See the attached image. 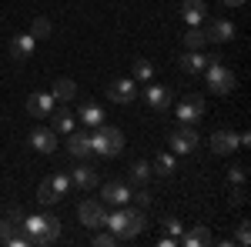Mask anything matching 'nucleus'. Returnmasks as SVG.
Segmentation results:
<instances>
[{
  "mask_svg": "<svg viewBox=\"0 0 251 247\" xmlns=\"http://www.w3.org/2000/svg\"><path fill=\"white\" fill-rule=\"evenodd\" d=\"M100 197H104L107 204H127L131 190H127V184H121V180H111V184L100 187Z\"/></svg>",
  "mask_w": 251,
  "mask_h": 247,
  "instance_id": "obj_15",
  "label": "nucleus"
},
{
  "mask_svg": "<svg viewBox=\"0 0 251 247\" xmlns=\"http://www.w3.org/2000/svg\"><path fill=\"white\" fill-rule=\"evenodd\" d=\"M14 224H10V221H7V217H0V244H7V237H10V234H14Z\"/></svg>",
  "mask_w": 251,
  "mask_h": 247,
  "instance_id": "obj_34",
  "label": "nucleus"
},
{
  "mask_svg": "<svg viewBox=\"0 0 251 247\" xmlns=\"http://www.w3.org/2000/svg\"><path fill=\"white\" fill-rule=\"evenodd\" d=\"M134 77H137V80H151V77H154V64L144 60V57H137L134 60Z\"/></svg>",
  "mask_w": 251,
  "mask_h": 247,
  "instance_id": "obj_27",
  "label": "nucleus"
},
{
  "mask_svg": "<svg viewBox=\"0 0 251 247\" xmlns=\"http://www.w3.org/2000/svg\"><path fill=\"white\" fill-rule=\"evenodd\" d=\"M181 244H188V247H201V244H211V230L204 227H194V230H188V234H181Z\"/></svg>",
  "mask_w": 251,
  "mask_h": 247,
  "instance_id": "obj_21",
  "label": "nucleus"
},
{
  "mask_svg": "<svg viewBox=\"0 0 251 247\" xmlns=\"http://www.w3.org/2000/svg\"><path fill=\"white\" fill-rule=\"evenodd\" d=\"M141 94L148 100V107H154V111H168V107H171V90L161 87V84H151V80H148V87H144Z\"/></svg>",
  "mask_w": 251,
  "mask_h": 247,
  "instance_id": "obj_10",
  "label": "nucleus"
},
{
  "mask_svg": "<svg viewBox=\"0 0 251 247\" xmlns=\"http://www.w3.org/2000/svg\"><path fill=\"white\" fill-rule=\"evenodd\" d=\"M245 171H248V167H231V171H228V180H231V184H245Z\"/></svg>",
  "mask_w": 251,
  "mask_h": 247,
  "instance_id": "obj_36",
  "label": "nucleus"
},
{
  "mask_svg": "<svg viewBox=\"0 0 251 247\" xmlns=\"http://www.w3.org/2000/svg\"><path fill=\"white\" fill-rule=\"evenodd\" d=\"M50 184H54V187H57V194L64 197V194H67V187H71V174H54V177H50Z\"/></svg>",
  "mask_w": 251,
  "mask_h": 247,
  "instance_id": "obj_31",
  "label": "nucleus"
},
{
  "mask_svg": "<svg viewBox=\"0 0 251 247\" xmlns=\"http://www.w3.org/2000/svg\"><path fill=\"white\" fill-rule=\"evenodd\" d=\"M30 147L40 154H54L57 151V137H54V131H44V127H37V131L30 134Z\"/></svg>",
  "mask_w": 251,
  "mask_h": 247,
  "instance_id": "obj_13",
  "label": "nucleus"
},
{
  "mask_svg": "<svg viewBox=\"0 0 251 247\" xmlns=\"http://www.w3.org/2000/svg\"><path fill=\"white\" fill-rule=\"evenodd\" d=\"M121 151H124V134L117 131V127H107V124L94 127V134H91V154L117 157Z\"/></svg>",
  "mask_w": 251,
  "mask_h": 247,
  "instance_id": "obj_3",
  "label": "nucleus"
},
{
  "mask_svg": "<svg viewBox=\"0 0 251 247\" xmlns=\"http://www.w3.org/2000/svg\"><path fill=\"white\" fill-rule=\"evenodd\" d=\"M67 151L74 154V157H87V154H91V134L71 131L67 134Z\"/></svg>",
  "mask_w": 251,
  "mask_h": 247,
  "instance_id": "obj_18",
  "label": "nucleus"
},
{
  "mask_svg": "<svg viewBox=\"0 0 251 247\" xmlns=\"http://www.w3.org/2000/svg\"><path fill=\"white\" fill-rule=\"evenodd\" d=\"M198 147V131H194L191 124H184V127H177L171 134V151L174 154H191Z\"/></svg>",
  "mask_w": 251,
  "mask_h": 247,
  "instance_id": "obj_7",
  "label": "nucleus"
},
{
  "mask_svg": "<svg viewBox=\"0 0 251 247\" xmlns=\"http://www.w3.org/2000/svg\"><path fill=\"white\" fill-rule=\"evenodd\" d=\"M238 147V134L234 131H214L211 134V151L214 154H231Z\"/></svg>",
  "mask_w": 251,
  "mask_h": 247,
  "instance_id": "obj_16",
  "label": "nucleus"
},
{
  "mask_svg": "<svg viewBox=\"0 0 251 247\" xmlns=\"http://www.w3.org/2000/svg\"><path fill=\"white\" fill-rule=\"evenodd\" d=\"M148 177H151V164H144V160H134V164H131V180H134V184H144Z\"/></svg>",
  "mask_w": 251,
  "mask_h": 247,
  "instance_id": "obj_28",
  "label": "nucleus"
},
{
  "mask_svg": "<svg viewBox=\"0 0 251 247\" xmlns=\"http://www.w3.org/2000/svg\"><path fill=\"white\" fill-rule=\"evenodd\" d=\"M204 37L211 40V44H225V40H234V23L231 20H208V27H204Z\"/></svg>",
  "mask_w": 251,
  "mask_h": 247,
  "instance_id": "obj_11",
  "label": "nucleus"
},
{
  "mask_svg": "<svg viewBox=\"0 0 251 247\" xmlns=\"http://www.w3.org/2000/svg\"><path fill=\"white\" fill-rule=\"evenodd\" d=\"M71 184L74 187H80V190H91L97 184V174H94V167H87V164H80L77 171L71 174Z\"/></svg>",
  "mask_w": 251,
  "mask_h": 247,
  "instance_id": "obj_20",
  "label": "nucleus"
},
{
  "mask_svg": "<svg viewBox=\"0 0 251 247\" xmlns=\"http://www.w3.org/2000/svg\"><path fill=\"white\" fill-rule=\"evenodd\" d=\"M37 201H40V204H57V201H60V194H57V187L50 184V177H47V180H40V187H37Z\"/></svg>",
  "mask_w": 251,
  "mask_h": 247,
  "instance_id": "obj_24",
  "label": "nucleus"
},
{
  "mask_svg": "<svg viewBox=\"0 0 251 247\" xmlns=\"http://www.w3.org/2000/svg\"><path fill=\"white\" fill-rule=\"evenodd\" d=\"M208 114V107H204V97H198V94H188V97H181L177 100V120L181 124H198L201 117Z\"/></svg>",
  "mask_w": 251,
  "mask_h": 247,
  "instance_id": "obj_5",
  "label": "nucleus"
},
{
  "mask_svg": "<svg viewBox=\"0 0 251 247\" xmlns=\"http://www.w3.org/2000/svg\"><path fill=\"white\" fill-rule=\"evenodd\" d=\"M177 67H181V70H184V74H204V67H208V64H204V54H198V50H188V54H181V57H177Z\"/></svg>",
  "mask_w": 251,
  "mask_h": 247,
  "instance_id": "obj_17",
  "label": "nucleus"
},
{
  "mask_svg": "<svg viewBox=\"0 0 251 247\" xmlns=\"http://www.w3.org/2000/svg\"><path fill=\"white\" fill-rule=\"evenodd\" d=\"M164 224H168V230H171V237H174V241H181V234H184L181 221H164Z\"/></svg>",
  "mask_w": 251,
  "mask_h": 247,
  "instance_id": "obj_37",
  "label": "nucleus"
},
{
  "mask_svg": "<svg viewBox=\"0 0 251 247\" xmlns=\"http://www.w3.org/2000/svg\"><path fill=\"white\" fill-rule=\"evenodd\" d=\"M144 210L141 207H124V210H114V214H107V224L104 227H111V234H114L117 241H134L137 234L144 230Z\"/></svg>",
  "mask_w": 251,
  "mask_h": 247,
  "instance_id": "obj_1",
  "label": "nucleus"
},
{
  "mask_svg": "<svg viewBox=\"0 0 251 247\" xmlns=\"http://www.w3.org/2000/svg\"><path fill=\"white\" fill-rule=\"evenodd\" d=\"M107 97H111L114 104H131V100L137 97L134 80H127V77H121V80H111V84H107Z\"/></svg>",
  "mask_w": 251,
  "mask_h": 247,
  "instance_id": "obj_8",
  "label": "nucleus"
},
{
  "mask_svg": "<svg viewBox=\"0 0 251 247\" xmlns=\"http://www.w3.org/2000/svg\"><path fill=\"white\" fill-rule=\"evenodd\" d=\"M248 241H251V227H248V221H241V227H238V244L248 247Z\"/></svg>",
  "mask_w": 251,
  "mask_h": 247,
  "instance_id": "obj_35",
  "label": "nucleus"
},
{
  "mask_svg": "<svg viewBox=\"0 0 251 247\" xmlns=\"http://www.w3.org/2000/svg\"><path fill=\"white\" fill-rule=\"evenodd\" d=\"M204 10H208L204 0H184V3H181V17L188 20L191 27H201V23H204Z\"/></svg>",
  "mask_w": 251,
  "mask_h": 247,
  "instance_id": "obj_14",
  "label": "nucleus"
},
{
  "mask_svg": "<svg viewBox=\"0 0 251 247\" xmlns=\"http://www.w3.org/2000/svg\"><path fill=\"white\" fill-rule=\"evenodd\" d=\"M54 94H47V90H37V94L27 97V114L30 117H50V111H54Z\"/></svg>",
  "mask_w": 251,
  "mask_h": 247,
  "instance_id": "obj_9",
  "label": "nucleus"
},
{
  "mask_svg": "<svg viewBox=\"0 0 251 247\" xmlns=\"http://www.w3.org/2000/svg\"><path fill=\"white\" fill-rule=\"evenodd\" d=\"M34 44H37V40L30 37V34H17V37L10 40V57L17 60V64L30 60V57H34Z\"/></svg>",
  "mask_w": 251,
  "mask_h": 247,
  "instance_id": "obj_12",
  "label": "nucleus"
},
{
  "mask_svg": "<svg viewBox=\"0 0 251 247\" xmlns=\"http://www.w3.org/2000/svg\"><path fill=\"white\" fill-rule=\"evenodd\" d=\"M50 94H54V100L67 104V100H74V94H77V84H74L71 77H57L54 87H50Z\"/></svg>",
  "mask_w": 251,
  "mask_h": 247,
  "instance_id": "obj_19",
  "label": "nucleus"
},
{
  "mask_svg": "<svg viewBox=\"0 0 251 247\" xmlns=\"http://www.w3.org/2000/svg\"><path fill=\"white\" fill-rule=\"evenodd\" d=\"M24 217H27V214H24V207H10V210H7V221H10L14 227H20V224H24Z\"/></svg>",
  "mask_w": 251,
  "mask_h": 247,
  "instance_id": "obj_32",
  "label": "nucleus"
},
{
  "mask_svg": "<svg viewBox=\"0 0 251 247\" xmlns=\"http://www.w3.org/2000/svg\"><path fill=\"white\" fill-rule=\"evenodd\" d=\"M50 30H54V27H50V20L37 17V20H34V27H30V37H34V40H47V37H50Z\"/></svg>",
  "mask_w": 251,
  "mask_h": 247,
  "instance_id": "obj_26",
  "label": "nucleus"
},
{
  "mask_svg": "<svg viewBox=\"0 0 251 247\" xmlns=\"http://www.w3.org/2000/svg\"><path fill=\"white\" fill-rule=\"evenodd\" d=\"M24 234L30 237V244H54L60 237V221L54 214H34V217H24Z\"/></svg>",
  "mask_w": 251,
  "mask_h": 247,
  "instance_id": "obj_2",
  "label": "nucleus"
},
{
  "mask_svg": "<svg viewBox=\"0 0 251 247\" xmlns=\"http://www.w3.org/2000/svg\"><path fill=\"white\" fill-rule=\"evenodd\" d=\"M137 204H141V210L151 207V194H148V190H141V194H137Z\"/></svg>",
  "mask_w": 251,
  "mask_h": 247,
  "instance_id": "obj_39",
  "label": "nucleus"
},
{
  "mask_svg": "<svg viewBox=\"0 0 251 247\" xmlns=\"http://www.w3.org/2000/svg\"><path fill=\"white\" fill-rule=\"evenodd\" d=\"M80 120H84L87 127H100V124H104V111H100L97 104H84V107H80Z\"/></svg>",
  "mask_w": 251,
  "mask_h": 247,
  "instance_id": "obj_22",
  "label": "nucleus"
},
{
  "mask_svg": "<svg viewBox=\"0 0 251 247\" xmlns=\"http://www.w3.org/2000/svg\"><path fill=\"white\" fill-rule=\"evenodd\" d=\"M154 171L161 174V177H168V174L174 171V157H171V154H161V157L154 160Z\"/></svg>",
  "mask_w": 251,
  "mask_h": 247,
  "instance_id": "obj_29",
  "label": "nucleus"
},
{
  "mask_svg": "<svg viewBox=\"0 0 251 247\" xmlns=\"http://www.w3.org/2000/svg\"><path fill=\"white\" fill-rule=\"evenodd\" d=\"M114 244H121L111 230H100L97 227V234H94V247H114Z\"/></svg>",
  "mask_w": 251,
  "mask_h": 247,
  "instance_id": "obj_30",
  "label": "nucleus"
},
{
  "mask_svg": "<svg viewBox=\"0 0 251 247\" xmlns=\"http://www.w3.org/2000/svg\"><path fill=\"white\" fill-rule=\"evenodd\" d=\"M228 201H231L234 207H241V204H245V201H248V194H245V190H241V184H238V190H234L231 197H228Z\"/></svg>",
  "mask_w": 251,
  "mask_h": 247,
  "instance_id": "obj_38",
  "label": "nucleus"
},
{
  "mask_svg": "<svg viewBox=\"0 0 251 247\" xmlns=\"http://www.w3.org/2000/svg\"><path fill=\"white\" fill-rule=\"evenodd\" d=\"M77 214H80V224H84V227H91V230H97V227H104V224H107V210H104V204L94 201V197H91V201H84V204L77 207Z\"/></svg>",
  "mask_w": 251,
  "mask_h": 247,
  "instance_id": "obj_6",
  "label": "nucleus"
},
{
  "mask_svg": "<svg viewBox=\"0 0 251 247\" xmlns=\"http://www.w3.org/2000/svg\"><path fill=\"white\" fill-rule=\"evenodd\" d=\"M225 3H228V7H241L245 0H225Z\"/></svg>",
  "mask_w": 251,
  "mask_h": 247,
  "instance_id": "obj_40",
  "label": "nucleus"
},
{
  "mask_svg": "<svg viewBox=\"0 0 251 247\" xmlns=\"http://www.w3.org/2000/svg\"><path fill=\"white\" fill-rule=\"evenodd\" d=\"M7 244H10V247H30V237H27V234H17V230H14V234L7 237Z\"/></svg>",
  "mask_w": 251,
  "mask_h": 247,
  "instance_id": "obj_33",
  "label": "nucleus"
},
{
  "mask_svg": "<svg viewBox=\"0 0 251 247\" xmlns=\"http://www.w3.org/2000/svg\"><path fill=\"white\" fill-rule=\"evenodd\" d=\"M234 74L221 64V60H214V64H208V90L211 94H218V97H225V94H231L234 90Z\"/></svg>",
  "mask_w": 251,
  "mask_h": 247,
  "instance_id": "obj_4",
  "label": "nucleus"
},
{
  "mask_svg": "<svg viewBox=\"0 0 251 247\" xmlns=\"http://www.w3.org/2000/svg\"><path fill=\"white\" fill-rule=\"evenodd\" d=\"M50 120H54V131H60V134L74 131V114L71 111H50Z\"/></svg>",
  "mask_w": 251,
  "mask_h": 247,
  "instance_id": "obj_23",
  "label": "nucleus"
},
{
  "mask_svg": "<svg viewBox=\"0 0 251 247\" xmlns=\"http://www.w3.org/2000/svg\"><path fill=\"white\" fill-rule=\"evenodd\" d=\"M204 44H208V37H204V30H201V27H191V30L184 34V47H188V50H201Z\"/></svg>",
  "mask_w": 251,
  "mask_h": 247,
  "instance_id": "obj_25",
  "label": "nucleus"
}]
</instances>
